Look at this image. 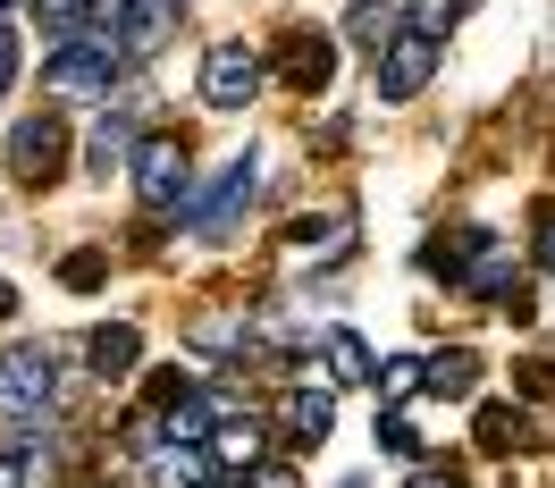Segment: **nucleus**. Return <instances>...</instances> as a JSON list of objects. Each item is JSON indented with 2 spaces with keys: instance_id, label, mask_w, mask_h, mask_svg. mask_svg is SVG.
I'll return each mask as SVG.
<instances>
[{
  "instance_id": "nucleus-11",
  "label": "nucleus",
  "mask_w": 555,
  "mask_h": 488,
  "mask_svg": "<svg viewBox=\"0 0 555 488\" xmlns=\"http://www.w3.org/2000/svg\"><path fill=\"white\" fill-rule=\"evenodd\" d=\"M85 362H93L102 380H127V371L143 362V337L127 329V320H118V329H93V337H85Z\"/></svg>"
},
{
  "instance_id": "nucleus-21",
  "label": "nucleus",
  "mask_w": 555,
  "mask_h": 488,
  "mask_svg": "<svg viewBox=\"0 0 555 488\" xmlns=\"http://www.w3.org/2000/svg\"><path fill=\"white\" fill-rule=\"evenodd\" d=\"M387 396V404H404V396H413V387H429V371H421L413 354H396V362H379V380H371Z\"/></svg>"
},
{
  "instance_id": "nucleus-9",
  "label": "nucleus",
  "mask_w": 555,
  "mask_h": 488,
  "mask_svg": "<svg viewBox=\"0 0 555 488\" xmlns=\"http://www.w3.org/2000/svg\"><path fill=\"white\" fill-rule=\"evenodd\" d=\"M278 429H286L295 447L328 438V429H337V396H328V380H295V387H286V404H278Z\"/></svg>"
},
{
  "instance_id": "nucleus-27",
  "label": "nucleus",
  "mask_w": 555,
  "mask_h": 488,
  "mask_svg": "<svg viewBox=\"0 0 555 488\" xmlns=\"http://www.w3.org/2000/svg\"><path fill=\"white\" fill-rule=\"evenodd\" d=\"M521 396H555V362H521Z\"/></svg>"
},
{
  "instance_id": "nucleus-10",
  "label": "nucleus",
  "mask_w": 555,
  "mask_h": 488,
  "mask_svg": "<svg viewBox=\"0 0 555 488\" xmlns=\"http://www.w3.org/2000/svg\"><path fill=\"white\" fill-rule=\"evenodd\" d=\"M177 17H185V0H135V17H127V60H152V51H160V42L177 35Z\"/></svg>"
},
{
  "instance_id": "nucleus-16",
  "label": "nucleus",
  "mask_w": 555,
  "mask_h": 488,
  "mask_svg": "<svg viewBox=\"0 0 555 488\" xmlns=\"http://www.w3.org/2000/svg\"><path fill=\"white\" fill-rule=\"evenodd\" d=\"M346 35L362 42L371 60H387V42L404 35V17H396V9H371V0H362V9H346Z\"/></svg>"
},
{
  "instance_id": "nucleus-5",
  "label": "nucleus",
  "mask_w": 555,
  "mask_h": 488,
  "mask_svg": "<svg viewBox=\"0 0 555 488\" xmlns=\"http://www.w3.org/2000/svg\"><path fill=\"white\" fill-rule=\"evenodd\" d=\"M68 169V127L42 110V118H17L9 127V177L17 185H51V177Z\"/></svg>"
},
{
  "instance_id": "nucleus-8",
  "label": "nucleus",
  "mask_w": 555,
  "mask_h": 488,
  "mask_svg": "<svg viewBox=\"0 0 555 488\" xmlns=\"http://www.w3.org/2000/svg\"><path fill=\"white\" fill-rule=\"evenodd\" d=\"M278 76H286L295 93H328V76H337V35H320V26L286 35L278 42Z\"/></svg>"
},
{
  "instance_id": "nucleus-25",
  "label": "nucleus",
  "mask_w": 555,
  "mask_h": 488,
  "mask_svg": "<svg viewBox=\"0 0 555 488\" xmlns=\"http://www.w3.org/2000/svg\"><path fill=\"white\" fill-rule=\"evenodd\" d=\"M127 17H135V0H93V35H127Z\"/></svg>"
},
{
  "instance_id": "nucleus-3",
  "label": "nucleus",
  "mask_w": 555,
  "mask_h": 488,
  "mask_svg": "<svg viewBox=\"0 0 555 488\" xmlns=\"http://www.w3.org/2000/svg\"><path fill=\"white\" fill-rule=\"evenodd\" d=\"M253 152H236V160H228V169L210 177L203 194H194V203H185V228H194V236L203 244H219V236H236V219H244V203H253Z\"/></svg>"
},
{
  "instance_id": "nucleus-12",
  "label": "nucleus",
  "mask_w": 555,
  "mask_h": 488,
  "mask_svg": "<svg viewBox=\"0 0 555 488\" xmlns=\"http://www.w3.org/2000/svg\"><path fill=\"white\" fill-rule=\"evenodd\" d=\"M286 244H295L304 261H346V253H353V210H328L320 228H312V219H304V228H295V236H286Z\"/></svg>"
},
{
  "instance_id": "nucleus-4",
  "label": "nucleus",
  "mask_w": 555,
  "mask_h": 488,
  "mask_svg": "<svg viewBox=\"0 0 555 488\" xmlns=\"http://www.w3.org/2000/svg\"><path fill=\"white\" fill-rule=\"evenodd\" d=\"M127 169H135L143 210H185V194H194V160H185V143H177V136H143Z\"/></svg>"
},
{
  "instance_id": "nucleus-32",
  "label": "nucleus",
  "mask_w": 555,
  "mask_h": 488,
  "mask_svg": "<svg viewBox=\"0 0 555 488\" xmlns=\"http://www.w3.org/2000/svg\"><path fill=\"white\" fill-rule=\"evenodd\" d=\"M9 9H17V0H0V17H9Z\"/></svg>"
},
{
  "instance_id": "nucleus-34",
  "label": "nucleus",
  "mask_w": 555,
  "mask_h": 488,
  "mask_svg": "<svg viewBox=\"0 0 555 488\" xmlns=\"http://www.w3.org/2000/svg\"><path fill=\"white\" fill-rule=\"evenodd\" d=\"M346 488H362V480H346Z\"/></svg>"
},
{
  "instance_id": "nucleus-33",
  "label": "nucleus",
  "mask_w": 555,
  "mask_h": 488,
  "mask_svg": "<svg viewBox=\"0 0 555 488\" xmlns=\"http://www.w3.org/2000/svg\"><path fill=\"white\" fill-rule=\"evenodd\" d=\"M203 488H228V480H203Z\"/></svg>"
},
{
  "instance_id": "nucleus-7",
  "label": "nucleus",
  "mask_w": 555,
  "mask_h": 488,
  "mask_svg": "<svg viewBox=\"0 0 555 488\" xmlns=\"http://www.w3.org/2000/svg\"><path fill=\"white\" fill-rule=\"evenodd\" d=\"M371 76H379V102H413L421 85L438 76V35H413V26H404V35L387 42V60H371Z\"/></svg>"
},
{
  "instance_id": "nucleus-1",
  "label": "nucleus",
  "mask_w": 555,
  "mask_h": 488,
  "mask_svg": "<svg viewBox=\"0 0 555 488\" xmlns=\"http://www.w3.org/2000/svg\"><path fill=\"white\" fill-rule=\"evenodd\" d=\"M51 404H60V354L9 346L0 354V421H42Z\"/></svg>"
},
{
  "instance_id": "nucleus-22",
  "label": "nucleus",
  "mask_w": 555,
  "mask_h": 488,
  "mask_svg": "<svg viewBox=\"0 0 555 488\" xmlns=\"http://www.w3.org/2000/svg\"><path fill=\"white\" fill-rule=\"evenodd\" d=\"M42 480V447H0V488H35Z\"/></svg>"
},
{
  "instance_id": "nucleus-6",
  "label": "nucleus",
  "mask_w": 555,
  "mask_h": 488,
  "mask_svg": "<svg viewBox=\"0 0 555 488\" xmlns=\"http://www.w3.org/2000/svg\"><path fill=\"white\" fill-rule=\"evenodd\" d=\"M253 93H261V51H253V42H210L203 102L210 110H253Z\"/></svg>"
},
{
  "instance_id": "nucleus-2",
  "label": "nucleus",
  "mask_w": 555,
  "mask_h": 488,
  "mask_svg": "<svg viewBox=\"0 0 555 488\" xmlns=\"http://www.w3.org/2000/svg\"><path fill=\"white\" fill-rule=\"evenodd\" d=\"M118 68H127V42H118V35H76V42L51 51L42 85H51V93H102V102H109Z\"/></svg>"
},
{
  "instance_id": "nucleus-24",
  "label": "nucleus",
  "mask_w": 555,
  "mask_h": 488,
  "mask_svg": "<svg viewBox=\"0 0 555 488\" xmlns=\"http://www.w3.org/2000/svg\"><path fill=\"white\" fill-rule=\"evenodd\" d=\"M379 447H387V454H421L413 421H404V413H387V421H379Z\"/></svg>"
},
{
  "instance_id": "nucleus-29",
  "label": "nucleus",
  "mask_w": 555,
  "mask_h": 488,
  "mask_svg": "<svg viewBox=\"0 0 555 488\" xmlns=\"http://www.w3.org/2000/svg\"><path fill=\"white\" fill-rule=\"evenodd\" d=\"M539 261H547V270H555V210H547V219H539Z\"/></svg>"
},
{
  "instance_id": "nucleus-17",
  "label": "nucleus",
  "mask_w": 555,
  "mask_h": 488,
  "mask_svg": "<svg viewBox=\"0 0 555 488\" xmlns=\"http://www.w3.org/2000/svg\"><path fill=\"white\" fill-rule=\"evenodd\" d=\"M521 438H530V421H521L514 404H488V413H480V447L488 454H514Z\"/></svg>"
},
{
  "instance_id": "nucleus-15",
  "label": "nucleus",
  "mask_w": 555,
  "mask_h": 488,
  "mask_svg": "<svg viewBox=\"0 0 555 488\" xmlns=\"http://www.w3.org/2000/svg\"><path fill=\"white\" fill-rule=\"evenodd\" d=\"M320 346H328V371H337V387H353V380H379V362H371V346H362L353 329H328Z\"/></svg>"
},
{
  "instance_id": "nucleus-18",
  "label": "nucleus",
  "mask_w": 555,
  "mask_h": 488,
  "mask_svg": "<svg viewBox=\"0 0 555 488\" xmlns=\"http://www.w3.org/2000/svg\"><path fill=\"white\" fill-rule=\"evenodd\" d=\"M472 380H480V362H472V354H463V346L429 362V396H472Z\"/></svg>"
},
{
  "instance_id": "nucleus-20",
  "label": "nucleus",
  "mask_w": 555,
  "mask_h": 488,
  "mask_svg": "<svg viewBox=\"0 0 555 488\" xmlns=\"http://www.w3.org/2000/svg\"><path fill=\"white\" fill-rule=\"evenodd\" d=\"M102 279H109V253H102V244H85V253H68V261H60V286H76V295H93Z\"/></svg>"
},
{
  "instance_id": "nucleus-19",
  "label": "nucleus",
  "mask_w": 555,
  "mask_h": 488,
  "mask_svg": "<svg viewBox=\"0 0 555 488\" xmlns=\"http://www.w3.org/2000/svg\"><path fill=\"white\" fill-rule=\"evenodd\" d=\"M35 9H42V26H51L60 42L93 35V0H35Z\"/></svg>"
},
{
  "instance_id": "nucleus-30",
  "label": "nucleus",
  "mask_w": 555,
  "mask_h": 488,
  "mask_svg": "<svg viewBox=\"0 0 555 488\" xmlns=\"http://www.w3.org/2000/svg\"><path fill=\"white\" fill-rule=\"evenodd\" d=\"M413 488H463V480H454V472H421Z\"/></svg>"
},
{
  "instance_id": "nucleus-14",
  "label": "nucleus",
  "mask_w": 555,
  "mask_h": 488,
  "mask_svg": "<svg viewBox=\"0 0 555 488\" xmlns=\"http://www.w3.org/2000/svg\"><path fill=\"white\" fill-rule=\"evenodd\" d=\"M135 118H127V110H102V118H93V169H118V160H135Z\"/></svg>"
},
{
  "instance_id": "nucleus-28",
  "label": "nucleus",
  "mask_w": 555,
  "mask_h": 488,
  "mask_svg": "<svg viewBox=\"0 0 555 488\" xmlns=\"http://www.w3.org/2000/svg\"><path fill=\"white\" fill-rule=\"evenodd\" d=\"M244 488H295V472H286V463H253V472H244Z\"/></svg>"
},
{
  "instance_id": "nucleus-26",
  "label": "nucleus",
  "mask_w": 555,
  "mask_h": 488,
  "mask_svg": "<svg viewBox=\"0 0 555 488\" xmlns=\"http://www.w3.org/2000/svg\"><path fill=\"white\" fill-rule=\"evenodd\" d=\"M17 60H26V51H17V26H9V17H0V93H9V85H17Z\"/></svg>"
},
{
  "instance_id": "nucleus-23",
  "label": "nucleus",
  "mask_w": 555,
  "mask_h": 488,
  "mask_svg": "<svg viewBox=\"0 0 555 488\" xmlns=\"http://www.w3.org/2000/svg\"><path fill=\"white\" fill-rule=\"evenodd\" d=\"M472 0H413V35H438V26H454Z\"/></svg>"
},
{
  "instance_id": "nucleus-31",
  "label": "nucleus",
  "mask_w": 555,
  "mask_h": 488,
  "mask_svg": "<svg viewBox=\"0 0 555 488\" xmlns=\"http://www.w3.org/2000/svg\"><path fill=\"white\" fill-rule=\"evenodd\" d=\"M9 312H17V286H9V279H0V320H9Z\"/></svg>"
},
{
  "instance_id": "nucleus-13",
  "label": "nucleus",
  "mask_w": 555,
  "mask_h": 488,
  "mask_svg": "<svg viewBox=\"0 0 555 488\" xmlns=\"http://www.w3.org/2000/svg\"><path fill=\"white\" fill-rule=\"evenodd\" d=\"M261 438H270V429H261L253 413H228L219 429H210V454H219V463H244V472H253V463H261Z\"/></svg>"
}]
</instances>
